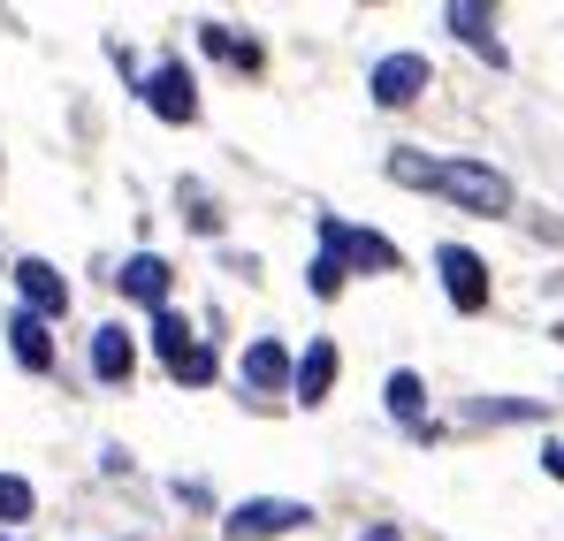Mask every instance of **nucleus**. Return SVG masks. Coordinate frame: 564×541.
<instances>
[{"label":"nucleus","mask_w":564,"mask_h":541,"mask_svg":"<svg viewBox=\"0 0 564 541\" xmlns=\"http://www.w3.org/2000/svg\"><path fill=\"white\" fill-rule=\"evenodd\" d=\"M435 191L458 198L466 214H511V183L496 176L488 161H435Z\"/></svg>","instance_id":"f257e3e1"},{"label":"nucleus","mask_w":564,"mask_h":541,"mask_svg":"<svg viewBox=\"0 0 564 541\" xmlns=\"http://www.w3.org/2000/svg\"><path fill=\"white\" fill-rule=\"evenodd\" d=\"M313 511L305 504H290V496H252V504H237L229 519H221V534L229 541H268V534H297Z\"/></svg>","instance_id":"f03ea898"},{"label":"nucleus","mask_w":564,"mask_h":541,"mask_svg":"<svg viewBox=\"0 0 564 541\" xmlns=\"http://www.w3.org/2000/svg\"><path fill=\"white\" fill-rule=\"evenodd\" d=\"M435 268H443V290H451V305H458V313H480V305H488V268H480V252L443 245V252H435Z\"/></svg>","instance_id":"7ed1b4c3"},{"label":"nucleus","mask_w":564,"mask_h":541,"mask_svg":"<svg viewBox=\"0 0 564 541\" xmlns=\"http://www.w3.org/2000/svg\"><path fill=\"white\" fill-rule=\"evenodd\" d=\"M138 91H145V107H153L161 122H191V115H198V91H191V69H184V62H161V69H153Z\"/></svg>","instance_id":"20e7f679"},{"label":"nucleus","mask_w":564,"mask_h":541,"mask_svg":"<svg viewBox=\"0 0 564 541\" xmlns=\"http://www.w3.org/2000/svg\"><path fill=\"white\" fill-rule=\"evenodd\" d=\"M367 85H375L381 107H412V99L427 91V62H420V54H381Z\"/></svg>","instance_id":"39448f33"},{"label":"nucleus","mask_w":564,"mask_h":541,"mask_svg":"<svg viewBox=\"0 0 564 541\" xmlns=\"http://www.w3.org/2000/svg\"><path fill=\"white\" fill-rule=\"evenodd\" d=\"M15 290H23V305H31V313H39V321H54V313H69V282H62V274L46 268V260H15Z\"/></svg>","instance_id":"423d86ee"},{"label":"nucleus","mask_w":564,"mask_h":541,"mask_svg":"<svg viewBox=\"0 0 564 541\" xmlns=\"http://www.w3.org/2000/svg\"><path fill=\"white\" fill-rule=\"evenodd\" d=\"M8 351H15V366H31V374H46V366H54V336H46V321H39L31 305H15V313H8Z\"/></svg>","instance_id":"0eeeda50"},{"label":"nucleus","mask_w":564,"mask_h":541,"mask_svg":"<svg viewBox=\"0 0 564 541\" xmlns=\"http://www.w3.org/2000/svg\"><path fill=\"white\" fill-rule=\"evenodd\" d=\"M443 23H451V39H466L473 54L503 62V46H496V8H480V0H451V8H443Z\"/></svg>","instance_id":"6e6552de"},{"label":"nucleus","mask_w":564,"mask_h":541,"mask_svg":"<svg viewBox=\"0 0 564 541\" xmlns=\"http://www.w3.org/2000/svg\"><path fill=\"white\" fill-rule=\"evenodd\" d=\"M115 282H122V297H138V305H153V313H169V260L138 252V260H122V268H115Z\"/></svg>","instance_id":"1a4fd4ad"},{"label":"nucleus","mask_w":564,"mask_h":541,"mask_svg":"<svg viewBox=\"0 0 564 541\" xmlns=\"http://www.w3.org/2000/svg\"><path fill=\"white\" fill-rule=\"evenodd\" d=\"M130 366H138V344H130V328H93V374L107 389H122L130 381Z\"/></svg>","instance_id":"9d476101"},{"label":"nucleus","mask_w":564,"mask_h":541,"mask_svg":"<svg viewBox=\"0 0 564 541\" xmlns=\"http://www.w3.org/2000/svg\"><path fill=\"white\" fill-rule=\"evenodd\" d=\"M245 381H252V389H297V366H290V351H282L275 336H260V344L245 351Z\"/></svg>","instance_id":"9b49d317"},{"label":"nucleus","mask_w":564,"mask_h":541,"mask_svg":"<svg viewBox=\"0 0 564 541\" xmlns=\"http://www.w3.org/2000/svg\"><path fill=\"white\" fill-rule=\"evenodd\" d=\"M344 237H351L344 221H321V260H313V297H336V290H344V268H351V260H344Z\"/></svg>","instance_id":"f8f14e48"},{"label":"nucleus","mask_w":564,"mask_h":541,"mask_svg":"<svg viewBox=\"0 0 564 541\" xmlns=\"http://www.w3.org/2000/svg\"><path fill=\"white\" fill-rule=\"evenodd\" d=\"M328 389H336V344L321 336V344H305V359H297V397H305V404H321Z\"/></svg>","instance_id":"ddd939ff"},{"label":"nucleus","mask_w":564,"mask_h":541,"mask_svg":"<svg viewBox=\"0 0 564 541\" xmlns=\"http://www.w3.org/2000/svg\"><path fill=\"white\" fill-rule=\"evenodd\" d=\"M344 260H351V268H367V274H397V268H404V260H397V245L375 237V229H351V237H344Z\"/></svg>","instance_id":"4468645a"},{"label":"nucleus","mask_w":564,"mask_h":541,"mask_svg":"<svg viewBox=\"0 0 564 541\" xmlns=\"http://www.w3.org/2000/svg\"><path fill=\"white\" fill-rule=\"evenodd\" d=\"M381 397H389V412H397L404 428H420V435H427V420H420V404H427V389H420V374H404V366H397V374L381 381Z\"/></svg>","instance_id":"2eb2a0df"},{"label":"nucleus","mask_w":564,"mask_h":541,"mask_svg":"<svg viewBox=\"0 0 564 541\" xmlns=\"http://www.w3.org/2000/svg\"><path fill=\"white\" fill-rule=\"evenodd\" d=\"M198 39H206V54H221V62H237V69H260V46H252V39H237V31H221V23H198Z\"/></svg>","instance_id":"dca6fc26"},{"label":"nucleus","mask_w":564,"mask_h":541,"mask_svg":"<svg viewBox=\"0 0 564 541\" xmlns=\"http://www.w3.org/2000/svg\"><path fill=\"white\" fill-rule=\"evenodd\" d=\"M153 344H161V359L169 366H184L198 344H191V328H184V313H153Z\"/></svg>","instance_id":"f3484780"},{"label":"nucleus","mask_w":564,"mask_h":541,"mask_svg":"<svg viewBox=\"0 0 564 541\" xmlns=\"http://www.w3.org/2000/svg\"><path fill=\"white\" fill-rule=\"evenodd\" d=\"M31 511H39V496H31V480H15V473H0V519H8V527H23Z\"/></svg>","instance_id":"a211bd4d"},{"label":"nucleus","mask_w":564,"mask_h":541,"mask_svg":"<svg viewBox=\"0 0 564 541\" xmlns=\"http://www.w3.org/2000/svg\"><path fill=\"white\" fill-rule=\"evenodd\" d=\"M389 176L412 183V191H435V161L427 153H389Z\"/></svg>","instance_id":"6ab92c4d"},{"label":"nucleus","mask_w":564,"mask_h":541,"mask_svg":"<svg viewBox=\"0 0 564 541\" xmlns=\"http://www.w3.org/2000/svg\"><path fill=\"white\" fill-rule=\"evenodd\" d=\"M169 374H176V381H191V389H198V381H214V351H206V344H198V351H191L184 366H169Z\"/></svg>","instance_id":"aec40b11"},{"label":"nucleus","mask_w":564,"mask_h":541,"mask_svg":"<svg viewBox=\"0 0 564 541\" xmlns=\"http://www.w3.org/2000/svg\"><path fill=\"white\" fill-rule=\"evenodd\" d=\"M466 420H534V404H511V397L503 404H466Z\"/></svg>","instance_id":"412c9836"},{"label":"nucleus","mask_w":564,"mask_h":541,"mask_svg":"<svg viewBox=\"0 0 564 541\" xmlns=\"http://www.w3.org/2000/svg\"><path fill=\"white\" fill-rule=\"evenodd\" d=\"M542 465H550V473L564 480V443H550V451H542Z\"/></svg>","instance_id":"4be33fe9"}]
</instances>
